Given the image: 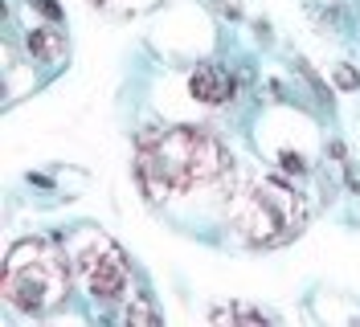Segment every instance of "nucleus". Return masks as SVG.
Returning a JSON list of instances; mask_svg holds the SVG:
<instances>
[{
  "label": "nucleus",
  "instance_id": "obj_1",
  "mask_svg": "<svg viewBox=\"0 0 360 327\" xmlns=\"http://www.w3.org/2000/svg\"><path fill=\"white\" fill-rule=\"evenodd\" d=\"M229 172L225 148L205 127L148 131L135 148V180L148 200H168L176 193L217 184Z\"/></svg>",
  "mask_w": 360,
  "mask_h": 327
},
{
  "label": "nucleus",
  "instance_id": "obj_2",
  "mask_svg": "<svg viewBox=\"0 0 360 327\" xmlns=\"http://www.w3.org/2000/svg\"><path fill=\"white\" fill-rule=\"evenodd\" d=\"M4 299L25 311V315H45L66 299L70 290V266L62 250L45 238H25L8 250L4 258V278H0Z\"/></svg>",
  "mask_w": 360,
  "mask_h": 327
},
{
  "label": "nucleus",
  "instance_id": "obj_3",
  "mask_svg": "<svg viewBox=\"0 0 360 327\" xmlns=\"http://www.w3.org/2000/svg\"><path fill=\"white\" fill-rule=\"evenodd\" d=\"M229 229L246 245H283L303 229V200L283 180H258L229 205Z\"/></svg>",
  "mask_w": 360,
  "mask_h": 327
},
{
  "label": "nucleus",
  "instance_id": "obj_4",
  "mask_svg": "<svg viewBox=\"0 0 360 327\" xmlns=\"http://www.w3.org/2000/svg\"><path fill=\"white\" fill-rule=\"evenodd\" d=\"M74 262H78V278L94 299H119L127 290V262L111 238H90Z\"/></svg>",
  "mask_w": 360,
  "mask_h": 327
},
{
  "label": "nucleus",
  "instance_id": "obj_5",
  "mask_svg": "<svg viewBox=\"0 0 360 327\" xmlns=\"http://www.w3.org/2000/svg\"><path fill=\"white\" fill-rule=\"evenodd\" d=\"M188 90L197 103H209V107H221L233 98V78L225 74L221 65H197L193 78H188Z\"/></svg>",
  "mask_w": 360,
  "mask_h": 327
},
{
  "label": "nucleus",
  "instance_id": "obj_6",
  "mask_svg": "<svg viewBox=\"0 0 360 327\" xmlns=\"http://www.w3.org/2000/svg\"><path fill=\"white\" fill-rule=\"evenodd\" d=\"M25 45H29V53H33V58H41V62H58V58L66 53L62 33H49V29H33V33L25 37Z\"/></svg>",
  "mask_w": 360,
  "mask_h": 327
},
{
  "label": "nucleus",
  "instance_id": "obj_7",
  "mask_svg": "<svg viewBox=\"0 0 360 327\" xmlns=\"http://www.w3.org/2000/svg\"><path fill=\"white\" fill-rule=\"evenodd\" d=\"M213 323H270V315L254 311V307H221V311H213Z\"/></svg>",
  "mask_w": 360,
  "mask_h": 327
},
{
  "label": "nucleus",
  "instance_id": "obj_8",
  "mask_svg": "<svg viewBox=\"0 0 360 327\" xmlns=\"http://www.w3.org/2000/svg\"><path fill=\"white\" fill-rule=\"evenodd\" d=\"M123 319H127V323H160V315H156L148 303H143V299L127 307V311H123Z\"/></svg>",
  "mask_w": 360,
  "mask_h": 327
},
{
  "label": "nucleus",
  "instance_id": "obj_9",
  "mask_svg": "<svg viewBox=\"0 0 360 327\" xmlns=\"http://www.w3.org/2000/svg\"><path fill=\"white\" fill-rule=\"evenodd\" d=\"M336 86L340 90H356L360 86V74L352 70V65H340V70H336Z\"/></svg>",
  "mask_w": 360,
  "mask_h": 327
},
{
  "label": "nucleus",
  "instance_id": "obj_10",
  "mask_svg": "<svg viewBox=\"0 0 360 327\" xmlns=\"http://www.w3.org/2000/svg\"><path fill=\"white\" fill-rule=\"evenodd\" d=\"M278 160H283V168H287V172H303V160H299L295 152H283Z\"/></svg>",
  "mask_w": 360,
  "mask_h": 327
},
{
  "label": "nucleus",
  "instance_id": "obj_11",
  "mask_svg": "<svg viewBox=\"0 0 360 327\" xmlns=\"http://www.w3.org/2000/svg\"><path fill=\"white\" fill-rule=\"evenodd\" d=\"M37 4H41V8H45V17H53V21H58V17H62V8H58V4H53V0H37Z\"/></svg>",
  "mask_w": 360,
  "mask_h": 327
}]
</instances>
